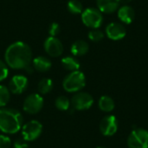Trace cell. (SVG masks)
Returning <instances> with one entry per match:
<instances>
[{"instance_id":"9","label":"cell","mask_w":148,"mask_h":148,"mask_svg":"<svg viewBox=\"0 0 148 148\" xmlns=\"http://www.w3.org/2000/svg\"><path fill=\"white\" fill-rule=\"evenodd\" d=\"M43 47L45 52L52 57H58L63 52L62 42L55 36H49L46 38L43 43Z\"/></svg>"},{"instance_id":"19","label":"cell","mask_w":148,"mask_h":148,"mask_svg":"<svg viewBox=\"0 0 148 148\" xmlns=\"http://www.w3.org/2000/svg\"><path fill=\"white\" fill-rule=\"evenodd\" d=\"M54 83L53 81L49 78H43L42 79L37 86V89L40 95H47L51 92L53 89Z\"/></svg>"},{"instance_id":"20","label":"cell","mask_w":148,"mask_h":148,"mask_svg":"<svg viewBox=\"0 0 148 148\" xmlns=\"http://www.w3.org/2000/svg\"><path fill=\"white\" fill-rule=\"evenodd\" d=\"M67 9L71 14H74V15L82 14V11H83L82 3L79 0H70V1H69L68 4H67Z\"/></svg>"},{"instance_id":"2","label":"cell","mask_w":148,"mask_h":148,"mask_svg":"<svg viewBox=\"0 0 148 148\" xmlns=\"http://www.w3.org/2000/svg\"><path fill=\"white\" fill-rule=\"evenodd\" d=\"M23 124L21 114L12 108L0 109V130L4 134H13L19 132Z\"/></svg>"},{"instance_id":"18","label":"cell","mask_w":148,"mask_h":148,"mask_svg":"<svg viewBox=\"0 0 148 148\" xmlns=\"http://www.w3.org/2000/svg\"><path fill=\"white\" fill-rule=\"evenodd\" d=\"M98 104H99V108L101 111L107 112V113L112 112L114 109V106H115L114 100L110 96H108V95L101 96L99 100Z\"/></svg>"},{"instance_id":"29","label":"cell","mask_w":148,"mask_h":148,"mask_svg":"<svg viewBox=\"0 0 148 148\" xmlns=\"http://www.w3.org/2000/svg\"><path fill=\"white\" fill-rule=\"evenodd\" d=\"M97 148H107V147H98Z\"/></svg>"},{"instance_id":"22","label":"cell","mask_w":148,"mask_h":148,"mask_svg":"<svg viewBox=\"0 0 148 148\" xmlns=\"http://www.w3.org/2000/svg\"><path fill=\"white\" fill-rule=\"evenodd\" d=\"M10 98V93L7 87L0 85V108L5 107Z\"/></svg>"},{"instance_id":"7","label":"cell","mask_w":148,"mask_h":148,"mask_svg":"<svg viewBox=\"0 0 148 148\" xmlns=\"http://www.w3.org/2000/svg\"><path fill=\"white\" fill-rule=\"evenodd\" d=\"M43 107V98L40 94H31L26 97L23 101V108L24 112L29 114L39 113Z\"/></svg>"},{"instance_id":"28","label":"cell","mask_w":148,"mask_h":148,"mask_svg":"<svg viewBox=\"0 0 148 148\" xmlns=\"http://www.w3.org/2000/svg\"><path fill=\"white\" fill-rule=\"evenodd\" d=\"M131 1H132V0H119V3H120V4L122 3V4H124V5H127V4L129 3Z\"/></svg>"},{"instance_id":"12","label":"cell","mask_w":148,"mask_h":148,"mask_svg":"<svg viewBox=\"0 0 148 148\" xmlns=\"http://www.w3.org/2000/svg\"><path fill=\"white\" fill-rule=\"evenodd\" d=\"M106 34L109 39L119 41L125 37L127 34V29L121 23H111L106 28Z\"/></svg>"},{"instance_id":"26","label":"cell","mask_w":148,"mask_h":148,"mask_svg":"<svg viewBox=\"0 0 148 148\" xmlns=\"http://www.w3.org/2000/svg\"><path fill=\"white\" fill-rule=\"evenodd\" d=\"M11 146V140L8 136L0 134V148H10Z\"/></svg>"},{"instance_id":"21","label":"cell","mask_w":148,"mask_h":148,"mask_svg":"<svg viewBox=\"0 0 148 148\" xmlns=\"http://www.w3.org/2000/svg\"><path fill=\"white\" fill-rule=\"evenodd\" d=\"M70 104H71V102L69 100V98L66 96H63V95L57 97L56 101H55V105H56V108L61 110V111L69 110L70 108Z\"/></svg>"},{"instance_id":"11","label":"cell","mask_w":148,"mask_h":148,"mask_svg":"<svg viewBox=\"0 0 148 148\" xmlns=\"http://www.w3.org/2000/svg\"><path fill=\"white\" fill-rule=\"evenodd\" d=\"M28 79L23 75H14L9 82V90L14 95L23 94L28 88Z\"/></svg>"},{"instance_id":"10","label":"cell","mask_w":148,"mask_h":148,"mask_svg":"<svg viewBox=\"0 0 148 148\" xmlns=\"http://www.w3.org/2000/svg\"><path fill=\"white\" fill-rule=\"evenodd\" d=\"M101 133L104 136H113L118 130V121L114 115H108L100 123Z\"/></svg>"},{"instance_id":"5","label":"cell","mask_w":148,"mask_h":148,"mask_svg":"<svg viewBox=\"0 0 148 148\" xmlns=\"http://www.w3.org/2000/svg\"><path fill=\"white\" fill-rule=\"evenodd\" d=\"M42 132V125L38 121L32 120L22 127V136L26 141L36 140Z\"/></svg>"},{"instance_id":"27","label":"cell","mask_w":148,"mask_h":148,"mask_svg":"<svg viewBox=\"0 0 148 148\" xmlns=\"http://www.w3.org/2000/svg\"><path fill=\"white\" fill-rule=\"evenodd\" d=\"M13 147L14 148H29V145H28L27 141H26V140H24L23 139V140H16L14 142Z\"/></svg>"},{"instance_id":"4","label":"cell","mask_w":148,"mask_h":148,"mask_svg":"<svg viewBox=\"0 0 148 148\" xmlns=\"http://www.w3.org/2000/svg\"><path fill=\"white\" fill-rule=\"evenodd\" d=\"M82 21L88 28L98 29L103 22L101 12L95 8H88L82 13Z\"/></svg>"},{"instance_id":"16","label":"cell","mask_w":148,"mask_h":148,"mask_svg":"<svg viewBox=\"0 0 148 148\" xmlns=\"http://www.w3.org/2000/svg\"><path fill=\"white\" fill-rule=\"evenodd\" d=\"M89 49L88 43L83 40H77L72 45L70 51L75 56H82L88 53Z\"/></svg>"},{"instance_id":"24","label":"cell","mask_w":148,"mask_h":148,"mask_svg":"<svg viewBox=\"0 0 148 148\" xmlns=\"http://www.w3.org/2000/svg\"><path fill=\"white\" fill-rule=\"evenodd\" d=\"M8 75H9V69L7 64L2 60H0V82L6 79Z\"/></svg>"},{"instance_id":"15","label":"cell","mask_w":148,"mask_h":148,"mask_svg":"<svg viewBox=\"0 0 148 148\" xmlns=\"http://www.w3.org/2000/svg\"><path fill=\"white\" fill-rule=\"evenodd\" d=\"M32 66L35 70L38 72H47L51 69V61L42 56H36L32 60Z\"/></svg>"},{"instance_id":"6","label":"cell","mask_w":148,"mask_h":148,"mask_svg":"<svg viewBox=\"0 0 148 148\" xmlns=\"http://www.w3.org/2000/svg\"><path fill=\"white\" fill-rule=\"evenodd\" d=\"M127 145L129 148H148V132L141 128L133 130L127 139Z\"/></svg>"},{"instance_id":"23","label":"cell","mask_w":148,"mask_h":148,"mask_svg":"<svg viewBox=\"0 0 148 148\" xmlns=\"http://www.w3.org/2000/svg\"><path fill=\"white\" fill-rule=\"evenodd\" d=\"M88 38L92 42H98L101 41L104 38V34L100 29H92L91 31H89V33H88Z\"/></svg>"},{"instance_id":"3","label":"cell","mask_w":148,"mask_h":148,"mask_svg":"<svg viewBox=\"0 0 148 148\" xmlns=\"http://www.w3.org/2000/svg\"><path fill=\"white\" fill-rule=\"evenodd\" d=\"M86 85V78L80 70L70 72L63 80L62 87L69 93H77Z\"/></svg>"},{"instance_id":"1","label":"cell","mask_w":148,"mask_h":148,"mask_svg":"<svg viewBox=\"0 0 148 148\" xmlns=\"http://www.w3.org/2000/svg\"><path fill=\"white\" fill-rule=\"evenodd\" d=\"M5 63L13 69H25L32 63L30 47L22 41L11 43L4 53Z\"/></svg>"},{"instance_id":"17","label":"cell","mask_w":148,"mask_h":148,"mask_svg":"<svg viewBox=\"0 0 148 148\" xmlns=\"http://www.w3.org/2000/svg\"><path fill=\"white\" fill-rule=\"evenodd\" d=\"M62 67L70 72L77 71L80 69V62L75 56H65L62 59Z\"/></svg>"},{"instance_id":"14","label":"cell","mask_w":148,"mask_h":148,"mask_svg":"<svg viewBox=\"0 0 148 148\" xmlns=\"http://www.w3.org/2000/svg\"><path fill=\"white\" fill-rule=\"evenodd\" d=\"M118 17L122 23L126 24H129L134 21L135 17L134 10L131 6L123 5L118 10Z\"/></svg>"},{"instance_id":"8","label":"cell","mask_w":148,"mask_h":148,"mask_svg":"<svg viewBox=\"0 0 148 148\" xmlns=\"http://www.w3.org/2000/svg\"><path fill=\"white\" fill-rule=\"evenodd\" d=\"M71 105L74 109L82 111L89 109L94 104L92 95L86 92H78L71 99Z\"/></svg>"},{"instance_id":"25","label":"cell","mask_w":148,"mask_h":148,"mask_svg":"<svg viewBox=\"0 0 148 148\" xmlns=\"http://www.w3.org/2000/svg\"><path fill=\"white\" fill-rule=\"evenodd\" d=\"M61 31V28H60V25L54 22L52 23L49 27V36H55L56 37V36L60 33Z\"/></svg>"},{"instance_id":"13","label":"cell","mask_w":148,"mask_h":148,"mask_svg":"<svg viewBox=\"0 0 148 148\" xmlns=\"http://www.w3.org/2000/svg\"><path fill=\"white\" fill-rule=\"evenodd\" d=\"M98 10L106 14H111L117 10L120 6L119 0H96Z\"/></svg>"}]
</instances>
